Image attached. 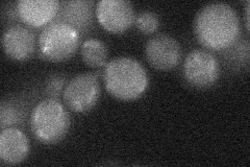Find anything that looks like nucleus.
I'll return each instance as SVG.
<instances>
[{
	"label": "nucleus",
	"mask_w": 250,
	"mask_h": 167,
	"mask_svg": "<svg viewBox=\"0 0 250 167\" xmlns=\"http://www.w3.org/2000/svg\"><path fill=\"white\" fill-rule=\"evenodd\" d=\"M100 84L95 73H81L66 85L62 98L65 105L77 113H84L96 106L100 97Z\"/></svg>",
	"instance_id": "nucleus-5"
},
{
	"label": "nucleus",
	"mask_w": 250,
	"mask_h": 167,
	"mask_svg": "<svg viewBox=\"0 0 250 167\" xmlns=\"http://www.w3.org/2000/svg\"><path fill=\"white\" fill-rule=\"evenodd\" d=\"M95 14L100 25L114 34L127 30L136 20L134 5L127 0H100Z\"/></svg>",
	"instance_id": "nucleus-7"
},
{
	"label": "nucleus",
	"mask_w": 250,
	"mask_h": 167,
	"mask_svg": "<svg viewBox=\"0 0 250 167\" xmlns=\"http://www.w3.org/2000/svg\"><path fill=\"white\" fill-rule=\"evenodd\" d=\"M29 141L26 135L17 128H5L0 134V159L16 165L25 160L29 153Z\"/></svg>",
	"instance_id": "nucleus-11"
},
{
	"label": "nucleus",
	"mask_w": 250,
	"mask_h": 167,
	"mask_svg": "<svg viewBox=\"0 0 250 167\" xmlns=\"http://www.w3.org/2000/svg\"><path fill=\"white\" fill-rule=\"evenodd\" d=\"M70 115L66 108L54 98L40 101L30 116V129L35 137L44 144L60 142L69 132Z\"/></svg>",
	"instance_id": "nucleus-3"
},
{
	"label": "nucleus",
	"mask_w": 250,
	"mask_h": 167,
	"mask_svg": "<svg viewBox=\"0 0 250 167\" xmlns=\"http://www.w3.org/2000/svg\"><path fill=\"white\" fill-rule=\"evenodd\" d=\"M93 1H68L60 6V18L56 21L64 22L75 29L84 30L93 23Z\"/></svg>",
	"instance_id": "nucleus-12"
},
{
	"label": "nucleus",
	"mask_w": 250,
	"mask_h": 167,
	"mask_svg": "<svg viewBox=\"0 0 250 167\" xmlns=\"http://www.w3.org/2000/svg\"><path fill=\"white\" fill-rule=\"evenodd\" d=\"M184 75L193 87L208 88L218 81L220 66L214 54L207 50L194 49L186 57Z\"/></svg>",
	"instance_id": "nucleus-6"
},
{
	"label": "nucleus",
	"mask_w": 250,
	"mask_h": 167,
	"mask_svg": "<svg viewBox=\"0 0 250 167\" xmlns=\"http://www.w3.org/2000/svg\"><path fill=\"white\" fill-rule=\"evenodd\" d=\"M104 82L107 92L121 100L139 98L148 87V75L139 61L129 57H119L106 63Z\"/></svg>",
	"instance_id": "nucleus-2"
},
{
	"label": "nucleus",
	"mask_w": 250,
	"mask_h": 167,
	"mask_svg": "<svg viewBox=\"0 0 250 167\" xmlns=\"http://www.w3.org/2000/svg\"><path fill=\"white\" fill-rule=\"evenodd\" d=\"M65 85V78L62 76H56L50 78V81L46 85V93L50 97H59Z\"/></svg>",
	"instance_id": "nucleus-16"
},
{
	"label": "nucleus",
	"mask_w": 250,
	"mask_h": 167,
	"mask_svg": "<svg viewBox=\"0 0 250 167\" xmlns=\"http://www.w3.org/2000/svg\"><path fill=\"white\" fill-rule=\"evenodd\" d=\"M22 119L21 111L16 108L11 103H5L4 101L1 105V128L5 129V126L9 128V125L18 123Z\"/></svg>",
	"instance_id": "nucleus-15"
},
{
	"label": "nucleus",
	"mask_w": 250,
	"mask_h": 167,
	"mask_svg": "<svg viewBox=\"0 0 250 167\" xmlns=\"http://www.w3.org/2000/svg\"><path fill=\"white\" fill-rule=\"evenodd\" d=\"M246 27L249 29V1L246 2Z\"/></svg>",
	"instance_id": "nucleus-17"
},
{
	"label": "nucleus",
	"mask_w": 250,
	"mask_h": 167,
	"mask_svg": "<svg viewBox=\"0 0 250 167\" xmlns=\"http://www.w3.org/2000/svg\"><path fill=\"white\" fill-rule=\"evenodd\" d=\"M137 28L145 35H149L154 33V31L160 26V18L159 16L153 12L145 11L139 14L135 20Z\"/></svg>",
	"instance_id": "nucleus-14"
},
{
	"label": "nucleus",
	"mask_w": 250,
	"mask_h": 167,
	"mask_svg": "<svg viewBox=\"0 0 250 167\" xmlns=\"http://www.w3.org/2000/svg\"><path fill=\"white\" fill-rule=\"evenodd\" d=\"M81 43L78 30L64 22L54 21L44 27L39 36V51L50 62H62L77 51Z\"/></svg>",
	"instance_id": "nucleus-4"
},
{
	"label": "nucleus",
	"mask_w": 250,
	"mask_h": 167,
	"mask_svg": "<svg viewBox=\"0 0 250 167\" xmlns=\"http://www.w3.org/2000/svg\"><path fill=\"white\" fill-rule=\"evenodd\" d=\"M107 55V47L99 39H87L82 45V58L84 64L89 67L101 68L105 66Z\"/></svg>",
	"instance_id": "nucleus-13"
},
{
	"label": "nucleus",
	"mask_w": 250,
	"mask_h": 167,
	"mask_svg": "<svg viewBox=\"0 0 250 167\" xmlns=\"http://www.w3.org/2000/svg\"><path fill=\"white\" fill-rule=\"evenodd\" d=\"M61 3L57 0H20L17 11L20 19L33 27H41L54 19Z\"/></svg>",
	"instance_id": "nucleus-10"
},
{
	"label": "nucleus",
	"mask_w": 250,
	"mask_h": 167,
	"mask_svg": "<svg viewBox=\"0 0 250 167\" xmlns=\"http://www.w3.org/2000/svg\"><path fill=\"white\" fill-rule=\"evenodd\" d=\"M3 50L15 61H26L36 50V36L33 30L23 25H13L2 36Z\"/></svg>",
	"instance_id": "nucleus-9"
},
{
	"label": "nucleus",
	"mask_w": 250,
	"mask_h": 167,
	"mask_svg": "<svg viewBox=\"0 0 250 167\" xmlns=\"http://www.w3.org/2000/svg\"><path fill=\"white\" fill-rule=\"evenodd\" d=\"M194 30L201 45L208 49L222 50L237 41L240 20L237 12L223 2L201 7L194 21Z\"/></svg>",
	"instance_id": "nucleus-1"
},
{
	"label": "nucleus",
	"mask_w": 250,
	"mask_h": 167,
	"mask_svg": "<svg viewBox=\"0 0 250 167\" xmlns=\"http://www.w3.org/2000/svg\"><path fill=\"white\" fill-rule=\"evenodd\" d=\"M145 54L149 64L159 70L175 68L182 60L181 45L173 37L161 34L148 40Z\"/></svg>",
	"instance_id": "nucleus-8"
}]
</instances>
